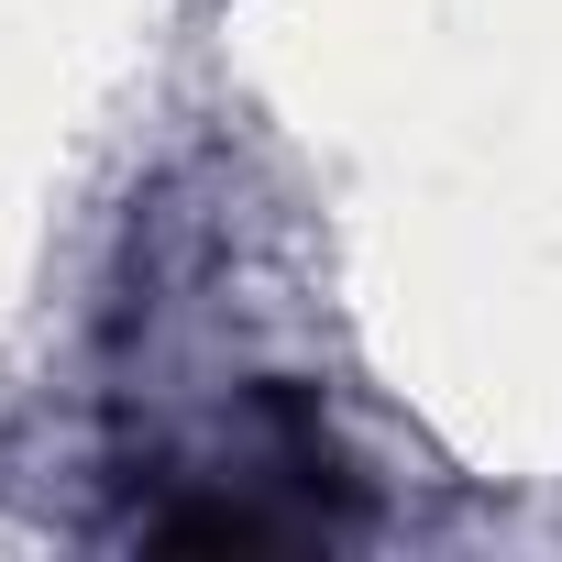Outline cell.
<instances>
[{
  "label": "cell",
  "instance_id": "cell-1",
  "mask_svg": "<svg viewBox=\"0 0 562 562\" xmlns=\"http://www.w3.org/2000/svg\"><path fill=\"white\" fill-rule=\"evenodd\" d=\"M353 529H364V496L299 386H243L221 419L155 452L122 507V540L144 551H310Z\"/></svg>",
  "mask_w": 562,
  "mask_h": 562
}]
</instances>
